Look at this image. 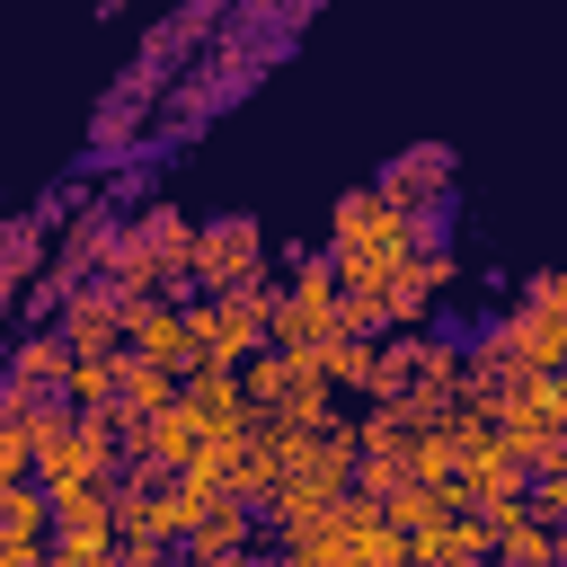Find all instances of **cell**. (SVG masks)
Wrapping results in <instances>:
<instances>
[{
  "instance_id": "6da1fadb",
  "label": "cell",
  "mask_w": 567,
  "mask_h": 567,
  "mask_svg": "<svg viewBox=\"0 0 567 567\" xmlns=\"http://www.w3.org/2000/svg\"><path fill=\"white\" fill-rule=\"evenodd\" d=\"M248 275H266V230H257L248 213L195 221V284H204V292H230V284H248Z\"/></svg>"
},
{
  "instance_id": "7a4b0ae2",
  "label": "cell",
  "mask_w": 567,
  "mask_h": 567,
  "mask_svg": "<svg viewBox=\"0 0 567 567\" xmlns=\"http://www.w3.org/2000/svg\"><path fill=\"white\" fill-rule=\"evenodd\" d=\"M248 540H257V505H248L239 487H213V496H204V514H195V532H186L177 549H195L204 567H230Z\"/></svg>"
},
{
  "instance_id": "3957f363",
  "label": "cell",
  "mask_w": 567,
  "mask_h": 567,
  "mask_svg": "<svg viewBox=\"0 0 567 567\" xmlns=\"http://www.w3.org/2000/svg\"><path fill=\"white\" fill-rule=\"evenodd\" d=\"M0 478H35V390L0 381Z\"/></svg>"
},
{
  "instance_id": "277c9868",
  "label": "cell",
  "mask_w": 567,
  "mask_h": 567,
  "mask_svg": "<svg viewBox=\"0 0 567 567\" xmlns=\"http://www.w3.org/2000/svg\"><path fill=\"white\" fill-rule=\"evenodd\" d=\"M443 186H452V151H408V159H390V177H381V195H399L408 213L443 204Z\"/></svg>"
},
{
  "instance_id": "5b68a950",
  "label": "cell",
  "mask_w": 567,
  "mask_h": 567,
  "mask_svg": "<svg viewBox=\"0 0 567 567\" xmlns=\"http://www.w3.org/2000/svg\"><path fill=\"white\" fill-rule=\"evenodd\" d=\"M115 390H124V346H106V354H89V346H71V372H62V399H71V408H115Z\"/></svg>"
},
{
  "instance_id": "8992f818",
  "label": "cell",
  "mask_w": 567,
  "mask_h": 567,
  "mask_svg": "<svg viewBox=\"0 0 567 567\" xmlns=\"http://www.w3.org/2000/svg\"><path fill=\"white\" fill-rule=\"evenodd\" d=\"M62 372H71V337H62V328H44V337H27V346L9 354V381H18V390H35V399H53V390H62Z\"/></svg>"
},
{
  "instance_id": "52a82bcc",
  "label": "cell",
  "mask_w": 567,
  "mask_h": 567,
  "mask_svg": "<svg viewBox=\"0 0 567 567\" xmlns=\"http://www.w3.org/2000/svg\"><path fill=\"white\" fill-rule=\"evenodd\" d=\"M177 381H186V372H168V363H142V354H124V390H115V416H124V425L159 416V408L177 399Z\"/></svg>"
},
{
  "instance_id": "ba28073f",
  "label": "cell",
  "mask_w": 567,
  "mask_h": 567,
  "mask_svg": "<svg viewBox=\"0 0 567 567\" xmlns=\"http://www.w3.org/2000/svg\"><path fill=\"white\" fill-rule=\"evenodd\" d=\"M310 363H319V381L346 399V390H363L372 381V337H319V346H301Z\"/></svg>"
},
{
  "instance_id": "9c48e42d",
  "label": "cell",
  "mask_w": 567,
  "mask_h": 567,
  "mask_svg": "<svg viewBox=\"0 0 567 567\" xmlns=\"http://www.w3.org/2000/svg\"><path fill=\"white\" fill-rule=\"evenodd\" d=\"M44 558H53V567H106V558H115V523H89V532H53V540H44Z\"/></svg>"
},
{
  "instance_id": "30bf717a",
  "label": "cell",
  "mask_w": 567,
  "mask_h": 567,
  "mask_svg": "<svg viewBox=\"0 0 567 567\" xmlns=\"http://www.w3.org/2000/svg\"><path fill=\"white\" fill-rule=\"evenodd\" d=\"M532 505H549L567 523V470H532Z\"/></svg>"
},
{
  "instance_id": "8fae6325",
  "label": "cell",
  "mask_w": 567,
  "mask_h": 567,
  "mask_svg": "<svg viewBox=\"0 0 567 567\" xmlns=\"http://www.w3.org/2000/svg\"><path fill=\"white\" fill-rule=\"evenodd\" d=\"M0 230H9V213H0Z\"/></svg>"
}]
</instances>
